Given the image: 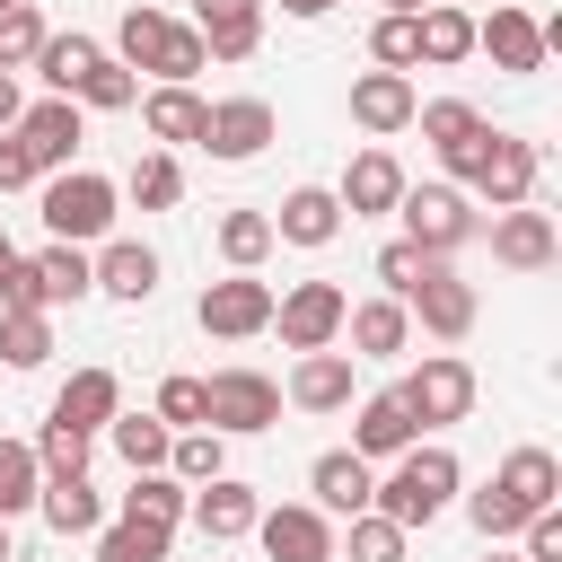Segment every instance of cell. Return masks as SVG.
Returning <instances> with one entry per match:
<instances>
[{"label":"cell","mask_w":562,"mask_h":562,"mask_svg":"<svg viewBox=\"0 0 562 562\" xmlns=\"http://www.w3.org/2000/svg\"><path fill=\"white\" fill-rule=\"evenodd\" d=\"M457 492H465L457 448H448V439H413V448H404V457L378 474V501H369V509H378V518H395V527L413 536V527H430V518H439Z\"/></svg>","instance_id":"obj_1"},{"label":"cell","mask_w":562,"mask_h":562,"mask_svg":"<svg viewBox=\"0 0 562 562\" xmlns=\"http://www.w3.org/2000/svg\"><path fill=\"white\" fill-rule=\"evenodd\" d=\"M114 211H123V184H114V176H97V167H61V176H44V228H53L61 246H97V237H114Z\"/></svg>","instance_id":"obj_2"},{"label":"cell","mask_w":562,"mask_h":562,"mask_svg":"<svg viewBox=\"0 0 562 562\" xmlns=\"http://www.w3.org/2000/svg\"><path fill=\"white\" fill-rule=\"evenodd\" d=\"M395 220H404V237H413V246H430V255H448V263H457V246H474V237H483V211H474L457 184H404Z\"/></svg>","instance_id":"obj_3"},{"label":"cell","mask_w":562,"mask_h":562,"mask_svg":"<svg viewBox=\"0 0 562 562\" xmlns=\"http://www.w3.org/2000/svg\"><path fill=\"white\" fill-rule=\"evenodd\" d=\"M395 404L413 413V430H448V422L474 413V369H465L457 351H422V369H404Z\"/></svg>","instance_id":"obj_4"},{"label":"cell","mask_w":562,"mask_h":562,"mask_svg":"<svg viewBox=\"0 0 562 562\" xmlns=\"http://www.w3.org/2000/svg\"><path fill=\"white\" fill-rule=\"evenodd\" d=\"M202 404H211V422L202 430H220V439H255V430H272L281 422V386L263 378V369H211L202 378Z\"/></svg>","instance_id":"obj_5"},{"label":"cell","mask_w":562,"mask_h":562,"mask_svg":"<svg viewBox=\"0 0 562 562\" xmlns=\"http://www.w3.org/2000/svg\"><path fill=\"white\" fill-rule=\"evenodd\" d=\"M536 176H544L536 140H518V132H483V158H474V176H465V202L518 211V202H536Z\"/></svg>","instance_id":"obj_6"},{"label":"cell","mask_w":562,"mask_h":562,"mask_svg":"<svg viewBox=\"0 0 562 562\" xmlns=\"http://www.w3.org/2000/svg\"><path fill=\"white\" fill-rule=\"evenodd\" d=\"M193 325H202L211 342L272 334V281H255V272H228V281H211V290L193 299Z\"/></svg>","instance_id":"obj_7"},{"label":"cell","mask_w":562,"mask_h":562,"mask_svg":"<svg viewBox=\"0 0 562 562\" xmlns=\"http://www.w3.org/2000/svg\"><path fill=\"white\" fill-rule=\"evenodd\" d=\"M342 281H290L281 299H272V325H281V342L290 351H334L342 342Z\"/></svg>","instance_id":"obj_8"},{"label":"cell","mask_w":562,"mask_h":562,"mask_svg":"<svg viewBox=\"0 0 562 562\" xmlns=\"http://www.w3.org/2000/svg\"><path fill=\"white\" fill-rule=\"evenodd\" d=\"M281 132V114H272V97H220L211 114H202V149L220 158V167H246V158H263V140Z\"/></svg>","instance_id":"obj_9"},{"label":"cell","mask_w":562,"mask_h":562,"mask_svg":"<svg viewBox=\"0 0 562 562\" xmlns=\"http://www.w3.org/2000/svg\"><path fill=\"white\" fill-rule=\"evenodd\" d=\"M413 123H422V140L439 149V167H448V184L465 193V176H474V158H483V114L465 105V97H430V105H413Z\"/></svg>","instance_id":"obj_10"},{"label":"cell","mask_w":562,"mask_h":562,"mask_svg":"<svg viewBox=\"0 0 562 562\" xmlns=\"http://www.w3.org/2000/svg\"><path fill=\"white\" fill-rule=\"evenodd\" d=\"M255 544H263V562H334V518L316 501H281L255 518Z\"/></svg>","instance_id":"obj_11"},{"label":"cell","mask_w":562,"mask_h":562,"mask_svg":"<svg viewBox=\"0 0 562 562\" xmlns=\"http://www.w3.org/2000/svg\"><path fill=\"white\" fill-rule=\"evenodd\" d=\"M18 140H26L35 176H61V167L79 158V140H88V114H79L70 97H35V105L18 114Z\"/></svg>","instance_id":"obj_12"},{"label":"cell","mask_w":562,"mask_h":562,"mask_svg":"<svg viewBox=\"0 0 562 562\" xmlns=\"http://www.w3.org/2000/svg\"><path fill=\"white\" fill-rule=\"evenodd\" d=\"M474 53H492V70H509V79L544 70V26H536V9L492 0V18H474Z\"/></svg>","instance_id":"obj_13"},{"label":"cell","mask_w":562,"mask_h":562,"mask_svg":"<svg viewBox=\"0 0 562 562\" xmlns=\"http://www.w3.org/2000/svg\"><path fill=\"white\" fill-rule=\"evenodd\" d=\"M184 518L202 527V544H237V536H255L263 492H255V483H237V474H211V483L184 501Z\"/></svg>","instance_id":"obj_14"},{"label":"cell","mask_w":562,"mask_h":562,"mask_svg":"<svg viewBox=\"0 0 562 562\" xmlns=\"http://www.w3.org/2000/svg\"><path fill=\"white\" fill-rule=\"evenodd\" d=\"M263 220H272V246L290 237V246H307V255L342 237V202H334V184H290L281 211H263Z\"/></svg>","instance_id":"obj_15"},{"label":"cell","mask_w":562,"mask_h":562,"mask_svg":"<svg viewBox=\"0 0 562 562\" xmlns=\"http://www.w3.org/2000/svg\"><path fill=\"white\" fill-rule=\"evenodd\" d=\"M483 237H492V263H501V272H544V263L562 255L553 220H544V211H527V202H518V211H492V228H483Z\"/></svg>","instance_id":"obj_16"},{"label":"cell","mask_w":562,"mask_h":562,"mask_svg":"<svg viewBox=\"0 0 562 562\" xmlns=\"http://www.w3.org/2000/svg\"><path fill=\"white\" fill-rule=\"evenodd\" d=\"M114 413H123V378H114V369H70L61 395H53V422L79 430V439H105Z\"/></svg>","instance_id":"obj_17"},{"label":"cell","mask_w":562,"mask_h":562,"mask_svg":"<svg viewBox=\"0 0 562 562\" xmlns=\"http://www.w3.org/2000/svg\"><path fill=\"white\" fill-rule=\"evenodd\" d=\"M413 439H422V430H413V413L395 404V386H378V395H360V404H351V457H369V465H395Z\"/></svg>","instance_id":"obj_18"},{"label":"cell","mask_w":562,"mask_h":562,"mask_svg":"<svg viewBox=\"0 0 562 562\" xmlns=\"http://www.w3.org/2000/svg\"><path fill=\"white\" fill-rule=\"evenodd\" d=\"M307 492H316V509H325V518H360V509L378 501V465H369V457H351V448H325V457L307 465Z\"/></svg>","instance_id":"obj_19"},{"label":"cell","mask_w":562,"mask_h":562,"mask_svg":"<svg viewBox=\"0 0 562 562\" xmlns=\"http://www.w3.org/2000/svg\"><path fill=\"white\" fill-rule=\"evenodd\" d=\"M413 79L404 70H360L351 79V123L369 132V140H386V132H413Z\"/></svg>","instance_id":"obj_20"},{"label":"cell","mask_w":562,"mask_h":562,"mask_svg":"<svg viewBox=\"0 0 562 562\" xmlns=\"http://www.w3.org/2000/svg\"><path fill=\"white\" fill-rule=\"evenodd\" d=\"M334 202H342L351 220H386V211L404 202V167H395V149H360V158L342 167Z\"/></svg>","instance_id":"obj_21"},{"label":"cell","mask_w":562,"mask_h":562,"mask_svg":"<svg viewBox=\"0 0 562 562\" xmlns=\"http://www.w3.org/2000/svg\"><path fill=\"white\" fill-rule=\"evenodd\" d=\"M26 281H35V307L53 316V307H79V299L97 290V263H88V246H61V237H53V246L26 255Z\"/></svg>","instance_id":"obj_22"},{"label":"cell","mask_w":562,"mask_h":562,"mask_svg":"<svg viewBox=\"0 0 562 562\" xmlns=\"http://www.w3.org/2000/svg\"><path fill=\"white\" fill-rule=\"evenodd\" d=\"M88 263H97V290L105 299H123V307H149L158 299V246H140V237H105Z\"/></svg>","instance_id":"obj_23"},{"label":"cell","mask_w":562,"mask_h":562,"mask_svg":"<svg viewBox=\"0 0 562 562\" xmlns=\"http://www.w3.org/2000/svg\"><path fill=\"white\" fill-rule=\"evenodd\" d=\"M404 316H413L422 334H439V342H465L483 307H474V281H457V263H448L439 281H422V290L404 299Z\"/></svg>","instance_id":"obj_24"},{"label":"cell","mask_w":562,"mask_h":562,"mask_svg":"<svg viewBox=\"0 0 562 562\" xmlns=\"http://www.w3.org/2000/svg\"><path fill=\"white\" fill-rule=\"evenodd\" d=\"M193 35L211 61H246L263 44V0H193Z\"/></svg>","instance_id":"obj_25"},{"label":"cell","mask_w":562,"mask_h":562,"mask_svg":"<svg viewBox=\"0 0 562 562\" xmlns=\"http://www.w3.org/2000/svg\"><path fill=\"white\" fill-rule=\"evenodd\" d=\"M342 334H351V360H395V351H413V316H404V299H360V307H342Z\"/></svg>","instance_id":"obj_26"},{"label":"cell","mask_w":562,"mask_h":562,"mask_svg":"<svg viewBox=\"0 0 562 562\" xmlns=\"http://www.w3.org/2000/svg\"><path fill=\"white\" fill-rule=\"evenodd\" d=\"M290 404L299 413H351V351H299Z\"/></svg>","instance_id":"obj_27"},{"label":"cell","mask_w":562,"mask_h":562,"mask_svg":"<svg viewBox=\"0 0 562 562\" xmlns=\"http://www.w3.org/2000/svg\"><path fill=\"white\" fill-rule=\"evenodd\" d=\"M35 518H44L53 536H97V527H105V501H97V483H88V474H44Z\"/></svg>","instance_id":"obj_28"},{"label":"cell","mask_w":562,"mask_h":562,"mask_svg":"<svg viewBox=\"0 0 562 562\" xmlns=\"http://www.w3.org/2000/svg\"><path fill=\"white\" fill-rule=\"evenodd\" d=\"M413 53H422L430 70H457V61L474 53V9H457V0H430V9L413 18Z\"/></svg>","instance_id":"obj_29"},{"label":"cell","mask_w":562,"mask_h":562,"mask_svg":"<svg viewBox=\"0 0 562 562\" xmlns=\"http://www.w3.org/2000/svg\"><path fill=\"white\" fill-rule=\"evenodd\" d=\"M492 483H501L527 518H536V509H562V465H553V448H509Z\"/></svg>","instance_id":"obj_30"},{"label":"cell","mask_w":562,"mask_h":562,"mask_svg":"<svg viewBox=\"0 0 562 562\" xmlns=\"http://www.w3.org/2000/svg\"><path fill=\"white\" fill-rule=\"evenodd\" d=\"M167 35H176V18L149 9V0H132V9L114 18V61H123V70H158V61H167Z\"/></svg>","instance_id":"obj_31"},{"label":"cell","mask_w":562,"mask_h":562,"mask_svg":"<svg viewBox=\"0 0 562 562\" xmlns=\"http://www.w3.org/2000/svg\"><path fill=\"white\" fill-rule=\"evenodd\" d=\"M97 61H105V44H97V35H44V53H35V79H44L53 97H79Z\"/></svg>","instance_id":"obj_32"},{"label":"cell","mask_w":562,"mask_h":562,"mask_svg":"<svg viewBox=\"0 0 562 562\" xmlns=\"http://www.w3.org/2000/svg\"><path fill=\"white\" fill-rule=\"evenodd\" d=\"M202 114H211V105H202L193 88H149V97H140V132H149L158 149H176V140H202Z\"/></svg>","instance_id":"obj_33"},{"label":"cell","mask_w":562,"mask_h":562,"mask_svg":"<svg viewBox=\"0 0 562 562\" xmlns=\"http://www.w3.org/2000/svg\"><path fill=\"white\" fill-rule=\"evenodd\" d=\"M105 439H114V457H123L132 474H158V465H167V448H176V430H167L158 413H114V422H105Z\"/></svg>","instance_id":"obj_34"},{"label":"cell","mask_w":562,"mask_h":562,"mask_svg":"<svg viewBox=\"0 0 562 562\" xmlns=\"http://www.w3.org/2000/svg\"><path fill=\"white\" fill-rule=\"evenodd\" d=\"M123 193H132L140 211H176V202H184V167H176V149H140L132 176H123Z\"/></svg>","instance_id":"obj_35"},{"label":"cell","mask_w":562,"mask_h":562,"mask_svg":"<svg viewBox=\"0 0 562 562\" xmlns=\"http://www.w3.org/2000/svg\"><path fill=\"white\" fill-rule=\"evenodd\" d=\"M448 272V255H430V246H413V237H386L378 246V281H386V299H413L422 281H439Z\"/></svg>","instance_id":"obj_36"},{"label":"cell","mask_w":562,"mask_h":562,"mask_svg":"<svg viewBox=\"0 0 562 562\" xmlns=\"http://www.w3.org/2000/svg\"><path fill=\"white\" fill-rule=\"evenodd\" d=\"M0 360L9 369H44L53 360V316L44 307H0Z\"/></svg>","instance_id":"obj_37"},{"label":"cell","mask_w":562,"mask_h":562,"mask_svg":"<svg viewBox=\"0 0 562 562\" xmlns=\"http://www.w3.org/2000/svg\"><path fill=\"white\" fill-rule=\"evenodd\" d=\"M176 527H149V518H105L97 527V562H167Z\"/></svg>","instance_id":"obj_38"},{"label":"cell","mask_w":562,"mask_h":562,"mask_svg":"<svg viewBox=\"0 0 562 562\" xmlns=\"http://www.w3.org/2000/svg\"><path fill=\"white\" fill-rule=\"evenodd\" d=\"M167 474H176L184 492H202L211 474H228V439H220V430H176V448H167Z\"/></svg>","instance_id":"obj_39"},{"label":"cell","mask_w":562,"mask_h":562,"mask_svg":"<svg viewBox=\"0 0 562 562\" xmlns=\"http://www.w3.org/2000/svg\"><path fill=\"white\" fill-rule=\"evenodd\" d=\"M184 483L158 465V474H132V492H123V518H149V527H184Z\"/></svg>","instance_id":"obj_40"},{"label":"cell","mask_w":562,"mask_h":562,"mask_svg":"<svg viewBox=\"0 0 562 562\" xmlns=\"http://www.w3.org/2000/svg\"><path fill=\"white\" fill-rule=\"evenodd\" d=\"M35 492H44L35 448H26V439H0V518H26V509H35Z\"/></svg>","instance_id":"obj_41"},{"label":"cell","mask_w":562,"mask_h":562,"mask_svg":"<svg viewBox=\"0 0 562 562\" xmlns=\"http://www.w3.org/2000/svg\"><path fill=\"white\" fill-rule=\"evenodd\" d=\"M220 255H228V272H255L272 255V220L263 211H220Z\"/></svg>","instance_id":"obj_42"},{"label":"cell","mask_w":562,"mask_h":562,"mask_svg":"<svg viewBox=\"0 0 562 562\" xmlns=\"http://www.w3.org/2000/svg\"><path fill=\"white\" fill-rule=\"evenodd\" d=\"M404 544H413V536H404L395 518H378V509H360L351 536H334V553H351V562H404Z\"/></svg>","instance_id":"obj_43"},{"label":"cell","mask_w":562,"mask_h":562,"mask_svg":"<svg viewBox=\"0 0 562 562\" xmlns=\"http://www.w3.org/2000/svg\"><path fill=\"white\" fill-rule=\"evenodd\" d=\"M70 105H79V114H123V105H140V79H132V70H123V61L105 53V61L88 70V88H79Z\"/></svg>","instance_id":"obj_44"},{"label":"cell","mask_w":562,"mask_h":562,"mask_svg":"<svg viewBox=\"0 0 562 562\" xmlns=\"http://www.w3.org/2000/svg\"><path fill=\"white\" fill-rule=\"evenodd\" d=\"M44 18H35V0H18V9H0V70H35V53H44Z\"/></svg>","instance_id":"obj_45"},{"label":"cell","mask_w":562,"mask_h":562,"mask_svg":"<svg viewBox=\"0 0 562 562\" xmlns=\"http://www.w3.org/2000/svg\"><path fill=\"white\" fill-rule=\"evenodd\" d=\"M465 518H474V536H483V544H509V536L527 527V509H518V501H509L501 483H483V492H465Z\"/></svg>","instance_id":"obj_46"},{"label":"cell","mask_w":562,"mask_h":562,"mask_svg":"<svg viewBox=\"0 0 562 562\" xmlns=\"http://www.w3.org/2000/svg\"><path fill=\"white\" fill-rule=\"evenodd\" d=\"M149 413H158L167 430H202V422H211V404H202V378H184V369H176V378H158V404H149Z\"/></svg>","instance_id":"obj_47"},{"label":"cell","mask_w":562,"mask_h":562,"mask_svg":"<svg viewBox=\"0 0 562 562\" xmlns=\"http://www.w3.org/2000/svg\"><path fill=\"white\" fill-rule=\"evenodd\" d=\"M26 448H35V465H44V474H88V448H97V439H79V430L44 422V430H35Z\"/></svg>","instance_id":"obj_48"},{"label":"cell","mask_w":562,"mask_h":562,"mask_svg":"<svg viewBox=\"0 0 562 562\" xmlns=\"http://www.w3.org/2000/svg\"><path fill=\"white\" fill-rule=\"evenodd\" d=\"M369 61L413 79V70H422V53H413V18H378V26H369Z\"/></svg>","instance_id":"obj_49"},{"label":"cell","mask_w":562,"mask_h":562,"mask_svg":"<svg viewBox=\"0 0 562 562\" xmlns=\"http://www.w3.org/2000/svg\"><path fill=\"white\" fill-rule=\"evenodd\" d=\"M193 70H211V53H202V35L176 18V35H167V61H158V88H193Z\"/></svg>","instance_id":"obj_50"},{"label":"cell","mask_w":562,"mask_h":562,"mask_svg":"<svg viewBox=\"0 0 562 562\" xmlns=\"http://www.w3.org/2000/svg\"><path fill=\"white\" fill-rule=\"evenodd\" d=\"M18 184H44V176H35L26 140H18V132H0V193H18Z\"/></svg>","instance_id":"obj_51"},{"label":"cell","mask_w":562,"mask_h":562,"mask_svg":"<svg viewBox=\"0 0 562 562\" xmlns=\"http://www.w3.org/2000/svg\"><path fill=\"white\" fill-rule=\"evenodd\" d=\"M18 114H26V88H18V70H0V132H18Z\"/></svg>","instance_id":"obj_52"},{"label":"cell","mask_w":562,"mask_h":562,"mask_svg":"<svg viewBox=\"0 0 562 562\" xmlns=\"http://www.w3.org/2000/svg\"><path fill=\"white\" fill-rule=\"evenodd\" d=\"M272 9H281V18H325L334 0H272Z\"/></svg>","instance_id":"obj_53"},{"label":"cell","mask_w":562,"mask_h":562,"mask_svg":"<svg viewBox=\"0 0 562 562\" xmlns=\"http://www.w3.org/2000/svg\"><path fill=\"white\" fill-rule=\"evenodd\" d=\"M422 9H430V0H386V18H422Z\"/></svg>","instance_id":"obj_54"},{"label":"cell","mask_w":562,"mask_h":562,"mask_svg":"<svg viewBox=\"0 0 562 562\" xmlns=\"http://www.w3.org/2000/svg\"><path fill=\"white\" fill-rule=\"evenodd\" d=\"M9 263H18V246H9V228H0V272H9Z\"/></svg>","instance_id":"obj_55"},{"label":"cell","mask_w":562,"mask_h":562,"mask_svg":"<svg viewBox=\"0 0 562 562\" xmlns=\"http://www.w3.org/2000/svg\"><path fill=\"white\" fill-rule=\"evenodd\" d=\"M483 562H518V553H501V544H483Z\"/></svg>","instance_id":"obj_56"},{"label":"cell","mask_w":562,"mask_h":562,"mask_svg":"<svg viewBox=\"0 0 562 562\" xmlns=\"http://www.w3.org/2000/svg\"><path fill=\"white\" fill-rule=\"evenodd\" d=\"M0 562H9V518H0Z\"/></svg>","instance_id":"obj_57"},{"label":"cell","mask_w":562,"mask_h":562,"mask_svg":"<svg viewBox=\"0 0 562 562\" xmlns=\"http://www.w3.org/2000/svg\"><path fill=\"white\" fill-rule=\"evenodd\" d=\"M0 9H18V0H0Z\"/></svg>","instance_id":"obj_58"}]
</instances>
